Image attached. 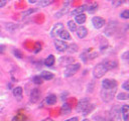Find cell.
<instances>
[{
    "mask_svg": "<svg viewBox=\"0 0 129 121\" xmlns=\"http://www.w3.org/2000/svg\"><path fill=\"white\" fill-rule=\"evenodd\" d=\"M107 72H108L107 68L104 66L103 63H101V64H98V65L93 69V76H94L95 79H100V78H102Z\"/></svg>",
    "mask_w": 129,
    "mask_h": 121,
    "instance_id": "1",
    "label": "cell"
},
{
    "mask_svg": "<svg viewBox=\"0 0 129 121\" xmlns=\"http://www.w3.org/2000/svg\"><path fill=\"white\" fill-rule=\"evenodd\" d=\"M80 68H81V65L78 64V63H76V64H70V65H68V66L66 67L63 76L67 77V78H69V77L75 75V74L80 70Z\"/></svg>",
    "mask_w": 129,
    "mask_h": 121,
    "instance_id": "2",
    "label": "cell"
},
{
    "mask_svg": "<svg viewBox=\"0 0 129 121\" xmlns=\"http://www.w3.org/2000/svg\"><path fill=\"white\" fill-rule=\"evenodd\" d=\"M116 92V89H112V90H106V89H102L101 91V98L103 101L105 102H109L113 99L114 94Z\"/></svg>",
    "mask_w": 129,
    "mask_h": 121,
    "instance_id": "3",
    "label": "cell"
},
{
    "mask_svg": "<svg viewBox=\"0 0 129 121\" xmlns=\"http://www.w3.org/2000/svg\"><path fill=\"white\" fill-rule=\"evenodd\" d=\"M102 88L106 90H112L117 88V82L112 79H105L102 81Z\"/></svg>",
    "mask_w": 129,
    "mask_h": 121,
    "instance_id": "4",
    "label": "cell"
},
{
    "mask_svg": "<svg viewBox=\"0 0 129 121\" xmlns=\"http://www.w3.org/2000/svg\"><path fill=\"white\" fill-rule=\"evenodd\" d=\"M53 43H54V46H55L56 50L59 51V52H63V51H66L67 48H68V44H67L63 40H61V39H57V38H56Z\"/></svg>",
    "mask_w": 129,
    "mask_h": 121,
    "instance_id": "5",
    "label": "cell"
},
{
    "mask_svg": "<svg viewBox=\"0 0 129 121\" xmlns=\"http://www.w3.org/2000/svg\"><path fill=\"white\" fill-rule=\"evenodd\" d=\"M90 104V100H89V98H83V99H81L79 102H78V105H77V111L78 112H83L87 107H88V105Z\"/></svg>",
    "mask_w": 129,
    "mask_h": 121,
    "instance_id": "6",
    "label": "cell"
},
{
    "mask_svg": "<svg viewBox=\"0 0 129 121\" xmlns=\"http://www.w3.org/2000/svg\"><path fill=\"white\" fill-rule=\"evenodd\" d=\"M92 24H93V26H94L95 28L99 29V28H101V27H103V26L105 25V20H104L102 17L95 16V17H93V19H92Z\"/></svg>",
    "mask_w": 129,
    "mask_h": 121,
    "instance_id": "7",
    "label": "cell"
},
{
    "mask_svg": "<svg viewBox=\"0 0 129 121\" xmlns=\"http://www.w3.org/2000/svg\"><path fill=\"white\" fill-rule=\"evenodd\" d=\"M62 29H63V24L62 23H56V24H54L53 27L50 30V36H52V37L56 36L57 34H59V32Z\"/></svg>",
    "mask_w": 129,
    "mask_h": 121,
    "instance_id": "8",
    "label": "cell"
},
{
    "mask_svg": "<svg viewBox=\"0 0 129 121\" xmlns=\"http://www.w3.org/2000/svg\"><path fill=\"white\" fill-rule=\"evenodd\" d=\"M116 27H117V22L111 20V21L109 22V24L107 25V28H106V30H105V33H106L107 35H112V34L115 32Z\"/></svg>",
    "mask_w": 129,
    "mask_h": 121,
    "instance_id": "9",
    "label": "cell"
},
{
    "mask_svg": "<svg viewBox=\"0 0 129 121\" xmlns=\"http://www.w3.org/2000/svg\"><path fill=\"white\" fill-rule=\"evenodd\" d=\"M40 97V92L37 88H34L32 91H31V94H30V102L32 103H36L38 101Z\"/></svg>",
    "mask_w": 129,
    "mask_h": 121,
    "instance_id": "10",
    "label": "cell"
},
{
    "mask_svg": "<svg viewBox=\"0 0 129 121\" xmlns=\"http://www.w3.org/2000/svg\"><path fill=\"white\" fill-rule=\"evenodd\" d=\"M120 111H121L123 120L124 121H128V119H129V106L128 105H123L121 107V110Z\"/></svg>",
    "mask_w": 129,
    "mask_h": 121,
    "instance_id": "11",
    "label": "cell"
},
{
    "mask_svg": "<svg viewBox=\"0 0 129 121\" xmlns=\"http://www.w3.org/2000/svg\"><path fill=\"white\" fill-rule=\"evenodd\" d=\"M76 31H77V35H78L80 38H84V37L87 36V34H88V30H87V28L84 27V26L78 27V28L76 29Z\"/></svg>",
    "mask_w": 129,
    "mask_h": 121,
    "instance_id": "12",
    "label": "cell"
},
{
    "mask_svg": "<svg viewBox=\"0 0 129 121\" xmlns=\"http://www.w3.org/2000/svg\"><path fill=\"white\" fill-rule=\"evenodd\" d=\"M86 8H87V5H82V6H79V7L75 8V9H74V10L71 12V15L77 16V15H79V14H82V13H84V11L86 10Z\"/></svg>",
    "mask_w": 129,
    "mask_h": 121,
    "instance_id": "13",
    "label": "cell"
},
{
    "mask_svg": "<svg viewBox=\"0 0 129 121\" xmlns=\"http://www.w3.org/2000/svg\"><path fill=\"white\" fill-rule=\"evenodd\" d=\"M53 77H54L53 74L50 73V72H47V71H43V72L40 73V78L45 80V81H49V80L53 79Z\"/></svg>",
    "mask_w": 129,
    "mask_h": 121,
    "instance_id": "14",
    "label": "cell"
},
{
    "mask_svg": "<svg viewBox=\"0 0 129 121\" xmlns=\"http://www.w3.org/2000/svg\"><path fill=\"white\" fill-rule=\"evenodd\" d=\"M69 10H70V8H69V6L68 5H66L63 8H61L59 11H57L56 13H55V15H54V17L55 18H60V17H62L64 14H67L68 12H69Z\"/></svg>",
    "mask_w": 129,
    "mask_h": 121,
    "instance_id": "15",
    "label": "cell"
},
{
    "mask_svg": "<svg viewBox=\"0 0 129 121\" xmlns=\"http://www.w3.org/2000/svg\"><path fill=\"white\" fill-rule=\"evenodd\" d=\"M59 63H60L61 65L68 66V65L74 63V57H72V56H62V57L59 58Z\"/></svg>",
    "mask_w": 129,
    "mask_h": 121,
    "instance_id": "16",
    "label": "cell"
},
{
    "mask_svg": "<svg viewBox=\"0 0 129 121\" xmlns=\"http://www.w3.org/2000/svg\"><path fill=\"white\" fill-rule=\"evenodd\" d=\"M71 111H72V108H71V106H70L68 103H64V104L61 106V108H60V113H61V115H68V114L71 113Z\"/></svg>",
    "mask_w": 129,
    "mask_h": 121,
    "instance_id": "17",
    "label": "cell"
},
{
    "mask_svg": "<svg viewBox=\"0 0 129 121\" xmlns=\"http://www.w3.org/2000/svg\"><path fill=\"white\" fill-rule=\"evenodd\" d=\"M103 64H104V66L107 68L108 71H109V70H112V69H114V68L117 67V62H115V60H106V62H104Z\"/></svg>",
    "mask_w": 129,
    "mask_h": 121,
    "instance_id": "18",
    "label": "cell"
},
{
    "mask_svg": "<svg viewBox=\"0 0 129 121\" xmlns=\"http://www.w3.org/2000/svg\"><path fill=\"white\" fill-rule=\"evenodd\" d=\"M45 101H46V103H47L48 105H53V104H55V103H56L57 98H56V96H55V95L50 94V95H48V96L46 97Z\"/></svg>",
    "mask_w": 129,
    "mask_h": 121,
    "instance_id": "19",
    "label": "cell"
},
{
    "mask_svg": "<svg viewBox=\"0 0 129 121\" xmlns=\"http://www.w3.org/2000/svg\"><path fill=\"white\" fill-rule=\"evenodd\" d=\"M85 21H86V15H85L84 13L75 16V22H76V23H78V24H83Z\"/></svg>",
    "mask_w": 129,
    "mask_h": 121,
    "instance_id": "20",
    "label": "cell"
},
{
    "mask_svg": "<svg viewBox=\"0 0 129 121\" xmlns=\"http://www.w3.org/2000/svg\"><path fill=\"white\" fill-rule=\"evenodd\" d=\"M54 62H55L54 56H53L52 54H49V55L44 59V65L47 66V67H51V66L54 64Z\"/></svg>",
    "mask_w": 129,
    "mask_h": 121,
    "instance_id": "21",
    "label": "cell"
},
{
    "mask_svg": "<svg viewBox=\"0 0 129 121\" xmlns=\"http://www.w3.org/2000/svg\"><path fill=\"white\" fill-rule=\"evenodd\" d=\"M112 118L114 121H121L120 119V113H119V109L117 107H115L112 110Z\"/></svg>",
    "mask_w": 129,
    "mask_h": 121,
    "instance_id": "22",
    "label": "cell"
},
{
    "mask_svg": "<svg viewBox=\"0 0 129 121\" xmlns=\"http://www.w3.org/2000/svg\"><path fill=\"white\" fill-rule=\"evenodd\" d=\"M58 35L60 36L61 39H64V40H70V39H71V34H70V32H69L68 30H66V29H62V30L59 32Z\"/></svg>",
    "mask_w": 129,
    "mask_h": 121,
    "instance_id": "23",
    "label": "cell"
},
{
    "mask_svg": "<svg viewBox=\"0 0 129 121\" xmlns=\"http://www.w3.org/2000/svg\"><path fill=\"white\" fill-rule=\"evenodd\" d=\"M67 51L69 53H75L78 51V45L76 43H72L70 45H68V48H67Z\"/></svg>",
    "mask_w": 129,
    "mask_h": 121,
    "instance_id": "24",
    "label": "cell"
},
{
    "mask_svg": "<svg viewBox=\"0 0 129 121\" xmlns=\"http://www.w3.org/2000/svg\"><path fill=\"white\" fill-rule=\"evenodd\" d=\"M53 2V0H38L37 4L39 7H46L48 5H50Z\"/></svg>",
    "mask_w": 129,
    "mask_h": 121,
    "instance_id": "25",
    "label": "cell"
},
{
    "mask_svg": "<svg viewBox=\"0 0 129 121\" xmlns=\"http://www.w3.org/2000/svg\"><path fill=\"white\" fill-rule=\"evenodd\" d=\"M13 95L15 96V97H21V95H22V88L21 87H15L14 89H13Z\"/></svg>",
    "mask_w": 129,
    "mask_h": 121,
    "instance_id": "26",
    "label": "cell"
},
{
    "mask_svg": "<svg viewBox=\"0 0 129 121\" xmlns=\"http://www.w3.org/2000/svg\"><path fill=\"white\" fill-rule=\"evenodd\" d=\"M97 8H98V5H97L96 3H94V4H91V5L87 6L86 10H87L88 12H90V13H93L94 11H96V10H97Z\"/></svg>",
    "mask_w": 129,
    "mask_h": 121,
    "instance_id": "27",
    "label": "cell"
},
{
    "mask_svg": "<svg viewBox=\"0 0 129 121\" xmlns=\"http://www.w3.org/2000/svg\"><path fill=\"white\" fill-rule=\"evenodd\" d=\"M68 27H69V29H70L71 31H76V29H77L76 22H75V21H73V20L68 21Z\"/></svg>",
    "mask_w": 129,
    "mask_h": 121,
    "instance_id": "28",
    "label": "cell"
},
{
    "mask_svg": "<svg viewBox=\"0 0 129 121\" xmlns=\"http://www.w3.org/2000/svg\"><path fill=\"white\" fill-rule=\"evenodd\" d=\"M35 11H37V8H30V9H27L26 11H23V12H22V15H23V16H28V15L34 13Z\"/></svg>",
    "mask_w": 129,
    "mask_h": 121,
    "instance_id": "29",
    "label": "cell"
},
{
    "mask_svg": "<svg viewBox=\"0 0 129 121\" xmlns=\"http://www.w3.org/2000/svg\"><path fill=\"white\" fill-rule=\"evenodd\" d=\"M129 97V95L127 93H119L117 95V99L118 100H127Z\"/></svg>",
    "mask_w": 129,
    "mask_h": 121,
    "instance_id": "30",
    "label": "cell"
},
{
    "mask_svg": "<svg viewBox=\"0 0 129 121\" xmlns=\"http://www.w3.org/2000/svg\"><path fill=\"white\" fill-rule=\"evenodd\" d=\"M32 81H33V83L36 84V85H40V84L42 83V79L40 78V76H35V77H33V78H32Z\"/></svg>",
    "mask_w": 129,
    "mask_h": 121,
    "instance_id": "31",
    "label": "cell"
},
{
    "mask_svg": "<svg viewBox=\"0 0 129 121\" xmlns=\"http://www.w3.org/2000/svg\"><path fill=\"white\" fill-rule=\"evenodd\" d=\"M120 16H121L122 18H124V19H128V18H129V11H128V10H124L123 12H121Z\"/></svg>",
    "mask_w": 129,
    "mask_h": 121,
    "instance_id": "32",
    "label": "cell"
},
{
    "mask_svg": "<svg viewBox=\"0 0 129 121\" xmlns=\"http://www.w3.org/2000/svg\"><path fill=\"white\" fill-rule=\"evenodd\" d=\"M125 0H113V5L114 6H120L121 4L124 3Z\"/></svg>",
    "mask_w": 129,
    "mask_h": 121,
    "instance_id": "33",
    "label": "cell"
},
{
    "mask_svg": "<svg viewBox=\"0 0 129 121\" xmlns=\"http://www.w3.org/2000/svg\"><path fill=\"white\" fill-rule=\"evenodd\" d=\"M13 53H14V55L17 56L18 58H21V57H22V53H21L18 49H14V50H13Z\"/></svg>",
    "mask_w": 129,
    "mask_h": 121,
    "instance_id": "34",
    "label": "cell"
},
{
    "mask_svg": "<svg viewBox=\"0 0 129 121\" xmlns=\"http://www.w3.org/2000/svg\"><path fill=\"white\" fill-rule=\"evenodd\" d=\"M6 28H7V29H9V30H13V29H15V28H16V26H15L13 23H7Z\"/></svg>",
    "mask_w": 129,
    "mask_h": 121,
    "instance_id": "35",
    "label": "cell"
},
{
    "mask_svg": "<svg viewBox=\"0 0 129 121\" xmlns=\"http://www.w3.org/2000/svg\"><path fill=\"white\" fill-rule=\"evenodd\" d=\"M122 88H123L125 91H129V83H128V81H126V82L123 83Z\"/></svg>",
    "mask_w": 129,
    "mask_h": 121,
    "instance_id": "36",
    "label": "cell"
},
{
    "mask_svg": "<svg viewBox=\"0 0 129 121\" xmlns=\"http://www.w3.org/2000/svg\"><path fill=\"white\" fill-rule=\"evenodd\" d=\"M35 45H36V49L34 50V52H38V51L41 49V44H40L39 42H36V43H35Z\"/></svg>",
    "mask_w": 129,
    "mask_h": 121,
    "instance_id": "37",
    "label": "cell"
},
{
    "mask_svg": "<svg viewBox=\"0 0 129 121\" xmlns=\"http://www.w3.org/2000/svg\"><path fill=\"white\" fill-rule=\"evenodd\" d=\"M128 55H129V51H125V52L122 54V58H123V59H128V57H129Z\"/></svg>",
    "mask_w": 129,
    "mask_h": 121,
    "instance_id": "38",
    "label": "cell"
},
{
    "mask_svg": "<svg viewBox=\"0 0 129 121\" xmlns=\"http://www.w3.org/2000/svg\"><path fill=\"white\" fill-rule=\"evenodd\" d=\"M64 121H79V118H78V117H72V118L67 119V120H64Z\"/></svg>",
    "mask_w": 129,
    "mask_h": 121,
    "instance_id": "39",
    "label": "cell"
},
{
    "mask_svg": "<svg viewBox=\"0 0 129 121\" xmlns=\"http://www.w3.org/2000/svg\"><path fill=\"white\" fill-rule=\"evenodd\" d=\"M95 119H96V121H107L105 118H102V117H100V116L95 117Z\"/></svg>",
    "mask_w": 129,
    "mask_h": 121,
    "instance_id": "40",
    "label": "cell"
},
{
    "mask_svg": "<svg viewBox=\"0 0 129 121\" xmlns=\"http://www.w3.org/2000/svg\"><path fill=\"white\" fill-rule=\"evenodd\" d=\"M6 1H7V0H0V7H3V6H5V4H6Z\"/></svg>",
    "mask_w": 129,
    "mask_h": 121,
    "instance_id": "41",
    "label": "cell"
},
{
    "mask_svg": "<svg viewBox=\"0 0 129 121\" xmlns=\"http://www.w3.org/2000/svg\"><path fill=\"white\" fill-rule=\"evenodd\" d=\"M4 50H5V46L3 44H0V53L4 52Z\"/></svg>",
    "mask_w": 129,
    "mask_h": 121,
    "instance_id": "42",
    "label": "cell"
},
{
    "mask_svg": "<svg viewBox=\"0 0 129 121\" xmlns=\"http://www.w3.org/2000/svg\"><path fill=\"white\" fill-rule=\"evenodd\" d=\"M72 1H73V0H63V4H64V5H69Z\"/></svg>",
    "mask_w": 129,
    "mask_h": 121,
    "instance_id": "43",
    "label": "cell"
},
{
    "mask_svg": "<svg viewBox=\"0 0 129 121\" xmlns=\"http://www.w3.org/2000/svg\"><path fill=\"white\" fill-rule=\"evenodd\" d=\"M12 121H21V119H20V118L17 116V117H14V118L12 119Z\"/></svg>",
    "mask_w": 129,
    "mask_h": 121,
    "instance_id": "44",
    "label": "cell"
},
{
    "mask_svg": "<svg viewBox=\"0 0 129 121\" xmlns=\"http://www.w3.org/2000/svg\"><path fill=\"white\" fill-rule=\"evenodd\" d=\"M28 2L31 4V3H36L37 2V0H28Z\"/></svg>",
    "mask_w": 129,
    "mask_h": 121,
    "instance_id": "45",
    "label": "cell"
},
{
    "mask_svg": "<svg viewBox=\"0 0 129 121\" xmlns=\"http://www.w3.org/2000/svg\"><path fill=\"white\" fill-rule=\"evenodd\" d=\"M43 121H52L50 118H48V119H45V120H43Z\"/></svg>",
    "mask_w": 129,
    "mask_h": 121,
    "instance_id": "46",
    "label": "cell"
},
{
    "mask_svg": "<svg viewBox=\"0 0 129 121\" xmlns=\"http://www.w3.org/2000/svg\"><path fill=\"white\" fill-rule=\"evenodd\" d=\"M83 121H89V120H88V119H84Z\"/></svg>",
    "mask_w": 129,
    "mask_h": 121,
    "instance_id": "47",
    "label": "cell"
}]
</instances>
